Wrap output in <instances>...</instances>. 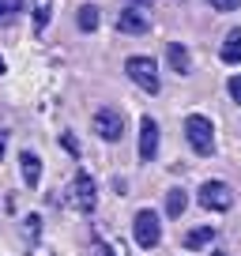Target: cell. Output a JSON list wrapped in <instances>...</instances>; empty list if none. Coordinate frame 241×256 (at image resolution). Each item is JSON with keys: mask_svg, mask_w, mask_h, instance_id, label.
I'll return each mask as SVG.
<instances>
[{"mask_svg": "<svg viewBox=\"0 0 241 256\" xmlns=\"http://www.w3.org/2000/svg\"><path fill=\"white\" fill-rule=\"evenodd\" d=\"M185 140L196 154H211L215 151V124L204 113H188L185 117Z\"/></svg>", "mask_w": 241, "mask_h": 256, "instance_id": "obj_1", "label": "cell"}, {"mask_svg": "<svg viewBox=\"0 0 241 256\" xmlns=\"http://www.w3.org/2000/svg\"><path fill=\"white\" fill-rule=\"evenodd\" d=\"M124 72H128V80L136 83L140 90H147V94H158V64L151 60V56H128L124 60Z\"/></svg>", "mask_w": 241, "mask_h": 256, "instance_id": "obj_2", "label": "cell"}, {"mask_svg": "<svg viewBox=\"0 0 241 256\" xmlns=\"http://www.w3.org/2000/svg\"><path fill=\"white\" fill-rule=\"evenodd\" d=\"M132 234H136V245L140 248H154L162 241V222L151 208H140L136 218H132Z\"/></svg>", "mask_w": 241, "mask_h": 256, "instance_id": "obj_3", "label": "cell"}, {"mask_svg": "<svg viewBox=\"0 0 241 256\" xmlns=\"http://www.w3.org/2000/svg\"><path fill=\"white\" fill-rule=\"evenodd\" d=\"M94 132L106 144H117V140L124 136V113L113 110V106H102V110L94 113Z\"/></svg>", "mask_w": 241, "mask_h": 256, "instance_id": "obj_4", "label": "cell"}, {"mask_svg": "<svg viewBox=\"0 0 241 256\" xmlns=\"http://www.w3.org/2000/svg\"><path fill=\"white\" fill-rule=\"evenodd\" d=\"M200 204L208 211H230L234 208V192L226 181H204L200 184Z\"/></svg>", "mask_w": 241, "mask_h": 256, "instance_id": "obj_5", "label": "cell"}, {"mask_svg": "<svg viewBox=\"0 0 241 256\" xmlns=\"http://www.w3.org/2000/svg\"><path fill=\"white\" fill-rule=\"evenodd\" d=\"M72 208L83 211V215H90V211L98 208V188H94V181H90V174H83V170L72 181Z\"/></svg>", "mask_w": 241, "mask_h": 256, "instance_id": "obj_6", "label": "cell"}, {"mask_svg": "<svg viewBox=\"0 0 241 256\" xmlns=\"http://www.w3.org/2000/svg\"><path fill=\"white\" fill-rule=\"evenodd\" d=\"M158 154V120L140 117V162H151Z\"/></svg>", "mask_w": 241, "mask_h": 256, "instance_id": "obj_7", "label": "cell"}, {"mask_svg": "<svg viewBox=\"0 0 241 256\" xmlns=\"http://www.w3.org/2000/svg\"><path fill=\"white\" fill-rule=\"evenodd\" d=\"M117 30L120 34H147V30H151V16H147L144 8H120Z\"/></svg>", "mask_w": 241, "mask_h": 256, "instance_id": "obj_8", "label": "cell"}, {"mask_svg": "<svg viewBox=\"0 0 241 256\" xmlns=\"http://www.w3.org/2000/svg\"><path fill=\"white\" fill-rule=\"evenodd\" d=\"M166 60H170V68H174L177 76H188V72H192V56H188L185 46H177V42H170V46H166Z\"/></svg>", "mask_w": 241, "mask_h": 256, "instance_id": "obj_9", "label": "cell"}, {"mask_svg": "<svg viewBox=\"0 0 241 256\" xmlns=\"http://www.w3.org/2000/svg\"><path fill=\"white\" fill-rule=\"evenodd\" d=\"M19 170H23V181L30 184V188H38L42 184V158L34 151H23L19 154Z\"/></svg>", "mask_w": 241, "mask_h": 256, "instance_id": "obj_10", "label": "cell"}, {"mask_svg": "<svg viewBox=\"0 0 241 256\" xmlns=\"http://www.w3.org/2000/svg\"><path fill=\"white\" fill-rule=\"evenodd\" d=\"M218 56H222V64H241V30H230V34H226Z\"/></svg>", "mask_w": 241, "mask_h": 256, "instance_id": "obj_11", "label": "cell"}, {"mask_svg": "<svg viewBox=\"0 0 241 256\" xmlns=\"http://www.w3.org/2000/svg\"><path fill=\"white\" fill-rule=\"evenodd\" d=\"M215 241V226H196V230L185 234V248H204Z\"/></svg>", "mask_w": 241, "mask_h": 256, "instance_id": "obj_12", "label": "cell"}, {"mask_svg": "<svg viewBox=\"0 0 241 256\" xmlns=\"http://www.w3.org/2000/svg\"><path fill=\"white\" fill-rule=\"evenodd\" d=\"M185 208H188V196L181 188H170L166 192V215L170 218H181V215H185Z\"/></svg>", "mask_w": 241, "mask_h": 256, "instance_id": "obj_13", "label": "cell"}, {"mask_svg": "<svg viewBox=\"0 0 241 256\" xmlns=\"http://www.w3.org/2000/svg\"><path fill=\"white\" fill-rule=\"evenodd\" d=\"M30 12H34V26L46 30L49 19H53V0H30Z\"/></svg>", "mask_w": 241, "mask_h": 256, "instance_id": "obj_14", "label": "cell"}, {"mask_svg": "<svg viewBox=\"0 0 241 256\" xmlns=\"http://www.w3.org/2000/svg\"><path fill=\"white\" fill-rule=\"evenodd\" d=\"M98 26V8L94 4H83L80 8V30H94Z\"/></svg>", "mask_w": 241, "mask_h": 256, "instance_id": "obj_15", "label": "cell"}, {"mask_svg": "<svg viewBox=\"0 0 241 256\" xmlns=\"http://www.w3.org/2000/svg\"><path fill=\"white\" fill-rule=\"evenodd\" d=\"M19 12H23V0H0V23H12Z\"/></svg>", "mask_w": 241, "mask_h": 256, "instance_id": "obj_16", "label": "cell"}, {"mask_svg": "<svg viewBox=\"0 0 241 256\" xmlns=\"http://www.w3.org/2000/svg\"><path fill=\"white\" fill-rule=\"evenodd\" d=\"M90 256H117V252H113L102 238H94V241H90Z\"/></svg>", "mask_w": 241, "mask_h": 256, "instance_id": "obj_17", "label": "cell"}, {"mask_svg": "<svg viewBox=\"0 0 241 256\" xmlns=\"http://www.w3.org/2000/svg\"><path fill=\"white\" fill-rule=\"evenodd\" d=\"M211 8H215V12H238L241 0H211Z\"/></svg>", "mask_w": 241, "mask_h": 256, "instance_id": "obj_18", "label": "cell"}, {"mask_svg": "<svg viewBox=\"0 0 241 256\" xmlns=\"http://www.w3.org/2000/svg\"><path fill=\"white\" fill-rule=\"evenodd\" d=\"M226 87H230V98L241 106V76H230V83H226Z\"/></svg>", "mask_w": 241, "mask_h": 256, "instance_id": "obj_19", "label": "cell"}, {"mask_svg": "<svg viewBox=\"0 0 241 256\" xmlns=\"http://www.w3.org/2000/svg\"><path fill=\"white\" fill-rule=\"evenodd\" d=\"M0 154H4V136H0Z\"/></svg>", "mask_w": 241, "mask_h": 256, "instance_id": "obj_20", "label": "cell"}, {"mask_svg": "<svg viewBox=\"0 0 241 256\" xmlns=\"http://www.w3.org/2000/svg\"><path fill=\"white\" fill-rule=\"evenodd\" d=\"M0 72H4V56H0Z\"/></svg>", "mask_w": 241, "mask_h": 256, "instance_id": "obj_21", "label": "cell"}, {"mask_svg": "<svg viewBox=\"0 0 241 256\" xmlns=\"http://www.w3.org/2000/svg\"><path fill=\"white\" fill-rule=\"evenodd\" d=\"M211 256H222V252H211Z\"/></svg>", "mask_w": 241, "mask_h": 256, "instance_id": "obj_22", "label": "cell"}]
</instances>
